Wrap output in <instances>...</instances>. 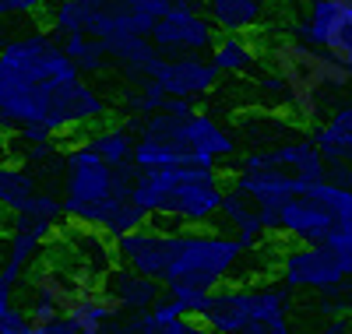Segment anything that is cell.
<instances>
[{
    "instance_id": "1",
    "label": "cell",
    "mask_w": 352,
    "mask_h": 334,
    "mask_svg": "<svg viewBox=\"0 0 352 334\" xmlns=\"http://www.w3.org/2000/svg\"><path fill=\"white\" fill-rule=\"evenodd\" d=\"M109 116L113 106L50 28H28L0 46V134L39 127L60 137L109 124Z\"/></svg>"
},
{
    "instance_id": "2",
    "label": "cell",
    "mask_w": 352,
    "mask_h": 334,
    "mask_svg": "<svg viewBox=\"0 0 352 334\" xmlns=\"http://www.w3.org/2000/svg\"><path fill=\"white\" fill-rule=\"evenodd\" d=\"M264 64H268V78L261 81V92L275 106L289 109L300 124L314 127L324 99L331 92H349V67L342 60L296 36L272 39L264 49Z\"/></svg>"
},
{
    "instance_id": "3",
    "label": "cell",
    "mask_w": 352,
    "mask_h": 334,
    "mask_svg": "<svg viewBox=\"0 0 352 334\" xmlns=\"http://www.w3.org/2000/svg\"><path fill=\"white\" fill-rule=\"evenodd\" d=\"M229 183L219 166H166L141 169L134 183V201L152 219H169L180 229H204L222 215Z\"/></svg>"
},
{
    "instance_id": "4",
    "label": "cell",
    "mask_w": 352,
    "mask_h": 334,
    "mask_svg": "<svg viewBox=\"0 0 352 334\" xmlns=\"http://www.w3.org/2000/svg\"><path fill=\"white\" fill-rule=\"evenodd\" d=\"M243 257H247V250L226 232L180 229L176 257L169 264V275L162 278V285L166 289L190 285V289H201V292H215L240 271Z\"/></svg>"
},
{
    "instance_id": "5",
    "label": "cell",
    "mask_w": 352,
    "mask_h": 334,
    "mask_svg": "<svg viewBox=\"0 0 352 334\" xmlns=\"http://www.w3.org/2000/svg\"><path fill=\"white\" fill-rule=\"evenodd\" d=\"M289 310H292V289H285L282 282H240L215 289L197 320L212 327L215 334H240L250 324L282 320L289 317Z\"/></svg>"
},
{
    "instance_id": "6",
    "label": "cell",
    "mask_w": 352,
    "mask_h": 334,
    "mask_svg": "<svg viewBox=\"0 0 352 334\" xmlns=\"http://www.w3.org/2000/svg\"><path fill=\"white\" fill-rule=\"evenodd\" d=\"M345 197H349V190L328 183V179L324 183H314L303 194L289 197L275 215L264 219V229H268V236L289 239L292 247H320L338 229Z\"/></svg>"
},
{
    "instance_id": "7",
    "label": "cell",
    "mask_w": 352,
    "mask_h": 334,
    "mask_svg": "<svg viewBox=\"0 0 352 334\" xmlns=\"http://www.w3.org/2000/svg\"><path fill=\"white\" fill-rule=\"evenodd\" d=\"M292 36L328 49L352 71V0H314L292 21Z\"/></svg>"
},
{
    "instance_id": "8",
    "label": "cell",
    "mask_w": 352,
    "mask_h": 334,
    "mask_svg": "<svg viewBox=\"0 0 352 334\" xmlns=\"http://www.w3.org/2000/svg\"><path fill=\"white\" fill-rule=\"evenodd\" d=\"M152 43L166 56H197L212 53L219 43V28L208 14L197 11V0H173V11L159 18Z\"/></svg>"
},
{
    "instance_id": "9",
    "label": "cell",
    "mask_w": 352,
    "mask_h": 334,
    "mask_svg": "<svg viewBox=\"0 0 352 334\" xmlns=\"http://www.w3.org/2000/svg\"><path fill=\"white\" fill-rule=\"evenodd\" d=\"M278 282L292 292H314L324 296L331 289H342L349 282L342 260L331 247H289L278 257Z\"/></svg>"
},
{
    "instance_id": "10",
    "label": "cell",
    "mask_w": 352,
    "mask_h": 334,
    "mask_svg": "<svg viewBox=\"0 0 352 334\" xmlns=\"http://www.w3.org/2000/svg\"><path fill=\"white\" fill-rule=\"evenodd\" d=\"M176 243H180V229H162V225H144L138 232H127L124 239H116V257L120 264L141 271L155 282L169 275V264L176 257Z\"/></svg>"
},
{
    "instance_id": "11",
    "label": "cell",
    "mask_w": 352,
    "mask_h": 334,
    "mask_svg": "<svg viewBox=\"0 0 352 334\" xmlns=\"http://www.w3.org/2000/svg\"><path fill=\"white\" fill-rule=\"evenodd\" d=\"M155 81L166 88L169 99L197 102V99L215 92L222 74H219V67L212 64V60H204V56H166V64L155 74Z\"/></svg>"
},
{
    "instance_id": "12",
    "label": "cell",
    "mask_w": 352,
    "mask_h": 334,
    "mask_svg": "<svg viewBox=\"0 0 352 334\" xmlns=\"http://www.w3.org/2000/svg\"><path fill=\"white\" fill-rule=\"evenodd\" d=\"M99 285L109 292V299H113L124 313H134V317H138V313H152V307L166 296V285H162V282L141 275V271H134V267H127V264L109 267Z\"/></svg>"
},
{
    "instance_id": "13",
    "label": "cell",
    "mask_w": 352,
    "mask_h": 334,
    "mask_svg": "<svg viewBox=\"0 0 352 334\" xmlns=\"http://www.w3.org/2000/svg\"><path fill=\"white\" fill-rule=\"evenodd\" d=\"M187 151L194 166H215V162H229L236 159L240 141L232 137L219 120H212L208 113H194L187 120Z\"/></svg>"
},
{
    "instance_id": "14",
    "label": "cell",
    "mask_w": 352,
    "mask_h": 334,
    "mask_svg": "<svg viewBox=\"0 0 352 334\" xmlns=\"http://www.w3.org/2000/svg\"><path fill=\"white\" fill-rule=\"evenodd\" d=\"M85 285H92V278L81 275V271H67L64 264L56 260H46L32 271V278H28V289H32V299L39 302H50L56 307L60 313H67L74 307V299L85 292Z\"/></svg>"
},
{
    "instance_id": "15",
    "label": "cell",
    "mask_w": 352,
    "mask_h": 334,
    "mask_svg": "<svg viewBox=\"0 0 352 334\" xmlns=\"http://www.w3.org/2000/svg\"><path fill=\"white\" fill-rule=\"evenodd\" d=\"M310 137L328 166H352V102H338L324 120H317Z\"/></svg>"
},
{
    "instance_id": "16",
    "label": "cell",
    "mask_w": 352,
    "mask_h": 334,
    "mask_svg": "<svg viewBox=\"0 0 352 334\" xmlns=\"http://www.w3.org/2000/svg\"><path fill=\"white\" fill-rule=\"evenodd\" d=\"M219 219H222V222H229L232 239H236L247 254L261 250L264 243L272 239V236H268V229H264L261 208H257L250 197L236 194V190H229V194H226V201H222V215H219Z\"/></svg>"
},
{
    "instance_id": "17",
    "label": "cell",
    "mask_w": 352,
    "mask_h": 334,
    "mask_svg": "<svg viewBox=\"0 0 352 334\" xmlns=\"http://www.w3.org/2000/svg\"><path fill=\"white\" fill-rule=\"evenodd\" d=\"M204 14L212 18L219 36H250L264 25V0H208Z\"/></svg>"
},
{
    "instance_id": "18",
    "label": "cell",
    "mask_w": 352,
    "mask_h": 334,
    "mask_svg": "<svg viewBox=\"0 0 352 334\" xmlns=\"http://www.w3.org/2000/svg\"><path fill=\"white\" fill-rule=\"evenodd\" d=\"M116 313H120V307L109 299V292L102 289V285H85V292L74 299V307L67 310V317H71V324L81 331V334H102L113 320H116Z\"/></svg>"
},
{
    "instance_id": "19",
    "label": "cell",
    "mask_w": 352,
    "mask_h": 334,
    "mask_svg": "<svg viewBox=\"0 0 352 334\" xmlns=\"http://www.w3.org/2000/svg\"><path fill=\"white\" fill-rule=\"evenodd\" d=\"M85 144L109 166H127L134 162V148H138V134L127 124H99L92 134L85 137Z\"/></svg>"
},
{
    "instance_id": "20",
    "label": "cell",
    "mask_w": 352,
    "mask_h": 334,
    "mask_svg": "<svg viewBox=\"0 0 352 334\" xmlns=\"http://www.w3.org/2000/svg\"><path fill=\"white\" fill-rule=\"evenodd\" d=\"M36 197L39 183L32 172L21 166H0V208H8L11 215H25Z\"/></svg>"
},
{
    "instance_id": "21",
    "label": "cell",
    "mask_w": 352,
    "mask_h": 334,
    "mask_svg": "<svg viewBox=\"0 0 352 334\" xmlns=\"http://www.w3.org/2000/svg\"><path fill=\"white\" fill-rule=\"evenodd\" d=\"M208 60L219 67V74H247L257 64V46L247 36H219Z\"/></svg>"
},
{
    "instance_id": "22",
    "label": "cell",
    "mask_w": 352,
    "mask_h": 334,
    "mask_svg": "<svg viewBox=\"0 0 352 334\" xmlns=\"http://www.w3.org/2000/svg\"><path fill=\"white\" fill-rule=\"evenodd\" d=\"M88 11H92V0H53L46 8V28L53 36H85L88 32Z\"/></svg>"
},
{
    "instance_id": "23",
    "label": "cell",
    "mask_w": 352,
    "mask_h": 334,
    "mask_svg": "<svg viewBox=\"0 0 352 334\" xmlns=\"http://www.w3.org/2000/svg\"><path fill=\"white\" fill-rule=\"evenodd\" d=\"M64 43V53L74 60V67L88 78V74H102V71H109V64H113V56H109V49H106V43L102 39H92V36H67V39H60Z\"/></svg>"
},
{
    "instance_id": "24",
    "label": "cell",
    "mask_w": 352,
    "mask_h": 334,
    "mask_svg": "<svg viewBox=\"0 0 352 334\" xmlns=\"http://www.w3.org/2000/svg\"><path fill=\"white\" fill-rule=\"evenodd\" d=\"M166 102H169V96H166V88L155 78L152 81H141V85H127V92L120 96V109L127 116H138V120L159 113Z\"/></svg>"
},
{
    "instance_id": "25",
    "label": "cell",
    "mask_w": 352,
    "mask_h": 334,
    "mask_svg": "<svg viewBox=\"0 0 352 334\" xmlns=\"http://www.w3.org/2000/svg\"><path fill=\"white\" fill-rule=\"evenodd\" d=\"M324 247L335 250V257L342 260L345 275L352 278V190L345 197V208H342V219H338V229L331 232V239L324 243Z\"/></svg>"
},
{
    "instance_id": "26",
    "label": "cell",
    "mask_w": 352,
    "mask_h": 334,
    "mask_svg": "<svg viewBox=\"0 0 352 334\" xmlns=\"http://www.w3.org/2000/svg\"><path fill=\"white\" fill-rule=\"evenodd\" d=\"M148 320H152L155 327H166V324H173V320H184V310H180V302H176L173 296H162L155 307H152Z\"/></svg>"
},
{
    "instance_id": "27",
    "label": "cell",
    "mask_w": 352,
    "mask_h": 334,
    "mask_svg": "<svg viewBox=\"0 0 352 334\" xmlns=\"http://www.w3.org/2000/svg\"><path fill=\"white\" fill-rule=\"evenodd\" d=\"M53 0H0V18H18V14H39Z\"/></svg>"
},
{
    "instance_id": "28",
    "label": "cell",
    "mask_w": 352,
    "mask_h": 334,
    "mask_svg": "<svg viewBox=\"0 0 352 334\" xmlns=\"http://www.w3.org/2000/svg\"><path fill=\"white\" fill-rule=\"evenodd\" d=\"M25 334H81V331L71 324V317H67V313H60V317L43 320V324H28V331H25Z\"/></svg>"
},
{
    "instance_id": "29",
    "label": "cell",
    "mask_w": 352,
    "mask_h": 334,
    "mask_svg": "<svg viewBox=\"0 0 352 334\" xmlns=\"http://www.w3.org/2000/svg\"><path fill=\"white\" fill-rule=\"evenodd\" d=\"M28 324H32L28 310H25V307H11L4 317H0V334H25Z\"/></svg>"
},
{
    "instance_id": "30",
    "label": "cell",
    "mask_w": 352,
    "mask_h": 334,
    "mask_svg": "<svg viewBox=\"0 0 352 334\" xmlns=\"http://www.w3.org/2000/svg\"><path fill=\"white\" fill-rule=\"evenodd\" d=\"M11 307H14V289L8 282H0V317H4Z\"/></svg>"
},
{
    "instance_id": "31",
    "label": "cell",
    "mask_w": 352,
    "mask_h": 334,
    "mask_svg": "<svg viewBox=\"0 0 352 334\" xmlns=\"http://www.w3.org/2000/svg\"><path fill=\"white\" fill-rule=\"evenodd\" d=\"M342 299L349 302V310H352V278H349V282L342 285Z\"/></svg>"
},
{
    "instance_id": "32",
    "label": "cell",
    "mask_w": 352,
    "mask_h": 334,
    "mask_svg": "<svg viewBox=\"0 0 352 334\" xmlns=\"http://www.w3.org/2000/svg\"><path fill=\"white\" fill-rule=\"evenodd\" d=\"M285 4H303V8H310L314 0H285Z\"/></svg>"
},
{
    "instance_id": "33",
    "label": "cell",
    "mask_w": 352,
    "mask_h": 334,
    "mask_svg": "<svg viewBox=\"0 0 352 334\" xmlns=\"http://www.w3.org/2000/svg\"><path fill=\"white\" fill-rule=\"evenodd\" d=\"M349 96H352V71H349Z\"/></svg>"
},
{
    "instance_id": "34",
    "label": "cell",
    "mask_w": 352,
    "mask_h": 334,
    "mask_svg": "<svg viewBox=\"0 0 352 334\" xmlns=\"http://www.w3.org/2000/svg\"><path fill=\"white\" fill-rule=\"evenodd\" d=\"M204 4H208V0H204Z\"/></svg>"
}]
</instances>
